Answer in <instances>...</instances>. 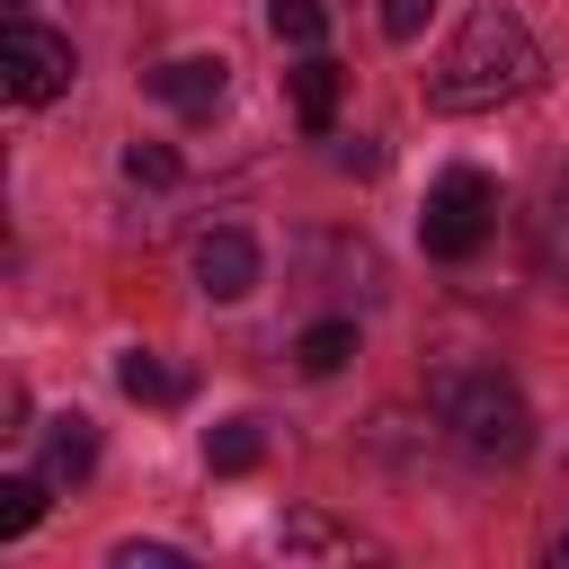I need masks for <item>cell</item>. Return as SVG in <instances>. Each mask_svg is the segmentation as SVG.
<instances>
[{"label": "cell", "mask_w": 569, "mask_h": 569, "mask_svg": "<svg viewBox=\"0 0 569 569\" xmlns=\"http://www.w3.org/2000/svg\"><path fill=\"white\" fill-rule=\"evenodd\" d=\"M533 80H542V44H533V27H525L516 9H498V0H480V9L453 27V44L436 53L427 98H436L445 116H471V107L525 98Z\"/></svg>", "instance_id": "cell-1"}, {"label": "cell", "mask_w": 569, "mask_h": 569, "mask_svg": "<svg viewBox=\"0 0 569 569\" xmlns=\"http://www.w3.org/2000/svg\"><path fill=\"white\" fill-rule=\"evenodd\" d=\"M427 409H436V427L471 462H525L533 453V409H525V391L498 365H445V373H427Z\"/></svg>", "instance_id": "cell-2"}, {"label": "cell", "mask_w": 569, "mask_h": 569, "mask_svg": "<svg viewBox=\"0 0 569 569\" xmlns=\"http://www.w3.org/2000/svg\"><path fill=\"white\" fill-rule=\"evenodd\" d=\"M489 231H498V178L489 169H445L427 187V213H418L427 258H471V249H489Z\"/></svg>", "instance_id": "cell-3"}, {"label": "cell", "mask_w": 569, "mask_h": 569, "mask_svg": "<svg viewBox=\"0 0 569 569\" xmlns=\"http://www.w3.org/2000/svg\"><path fill=\"white\" fill-rule=\"evenodd\" d=\"M0 80H9L18 107L62 98V89H71V36H53V27H36V18H9V36H0Z\"/></svg>", "instance_id": "cell-4"}, {"label": "cell", "mask_w": 569, "mask_h": 569, "mask_svg": "<svg viewBox=\"0 0 569 569\" xmlns=\"http://www.w3.org/2000/svg\"><path fill=\"white\" fill-rule=\"evenodd\" d=\"M196 293L204 302H240V293H258V240L240 231V222H213V231H196Z\"/></svg>", "instance_id": "cell-5"}, {"label": "cell", "mask_w": 569, "mask_h": 569, "mask_svg": "<svg viewBox=\"0 0 569 569\" xmlns=\"http://www.w3.org/2000/svg\"><path fill=\"white\" fill-rule=\"evenodd\" d=\"M222 89H231V62H222V53H178V62L151 71V98L178 107V116H213Z\"/></svg>", "instance_id": "cell-6"}, {"label": "cell", "mask_w": 569, "mask_h": 569, "mask_svg": "<svg viewBox=\"0 0 569 569\" xmlns=\"http://www.w3.org/2000/svg\"><path fill=\"white\" fill-rule=\"evenodd\" d=\"M276 551H284V560H365L373 542H365L356 525H329V516H311V507H293V516L276 525Z\"/></svg>", "instance_id": "cell-7"}, {"label": "cell", "mask_w": 569, "mask_h": 569, "mask_svg": "<svg viewBox=\"0 0 569 569\" xmlns=\"http://www.w3.org/2000/svg\"><path fill=\"white\" fill-rule=\"evenodd\" d=\"M284 98H293L302 133H329V124H338V62H329V53H302V62L284 71Z\"/></svg>", "instance_id": "cell-8"}, {"label": "cell", "mask_w": 569, "mask_h": 569, "mask_svg": "<svg viewBox=\"0 0 569 569\" xmlns=\"http://www.w3.org/2000/svg\"><path fill=\"white\" fill-rule=\"evenodd\" d=\"M533 267L569 293V169L542 187V204H533Z\"/></svg>", "instance_id": "cell-9"}, {"label": "cell", "mask_w": 569, "mask_h": 569, "mask_svg": "<svg viewBox=\"0 0 569 569\" xmlns=\"http://www.w3.org/2000/svg\"><path fill=\"white\" fill-rule=\"evenodd\" d=\"M98 471V427L89 418H53V436H44V480L53 489H80Z\"/></svg>", "instance_id": "cell-10"}, {"label": "cell", "mask_w": 569, "mask_h": 569, "mask_svg": "<svg viewBox=\"0 0 569 569\" xmlns=\"http://www.w3.org/2000/svg\"><path fill=\"white\" fill-rule=\"evenodd\" d=\"M116 382H124V400H151V409H169V400L187 391V382H178L151 347H124V356H116Z\"/></svg>", "instance_id": "cell-11"}, {"label": "cell", "mask_w": 569, "mask_h": 569, "mask_svg": "<svg viewBox=\"0 0 569 569\" xmlns=\"http://www.w3.org/2000/svg\"><path fill=\"white\" fill-rule=\"evenodd\" d=\"M347 356H356V320H311V329L293 338V365H302V373H338Z\"/></svg>", "instance_id": "cell-12"}, {"label": "cell", "mask_w": 569, "mask_h": 569, "mask_svg": "<svg viewBox=\"0 0 569 569\" xmlns=\"http://www.w3.org/2000/svg\"><path fill=\"white\" fill-rule=\"evenodd\" d=\"M258 453H267L258 418H222V427L204 436V462H213V471H258Z\"/></svg>", "instance_id": "cell-13"}, {"label": "cell", "mask_w": 569, "mask_h": 569, "mask_svg": "<svg viewBox=\"0 0 569 569\" xmlns=\"http://www.w3.org/2000/svg\"><path fill=\"white\" fill-rule=\"evenodd\" d=\"M267 27H276V44H293V53H320V36H329V9H320V0H276V9H267Z\"/></svg>", "instance_id": "cell-14"}, {"label": "cell", "mask_w": 569, "mask_h": 569, "mask_svg": "<svg viewBox=\"0 0 569 569\" xmlns=\"http://www.w3.org/2000/svg\"><path fill=\"white\" fill-rule=\"evenodd\" d=\"M44 489H53V480H27V471L0 480V533H27V525L44 516Z\"/></svg>", "instance_id": "cell-15"}, {"label": "cell", "mask_w": 569, "mask_h": 569, "mask_svg": "<svg viewBox=\"0 0 569 569\" xmlns=\"http://www.w3.org/2000/svg\"><path fill=\"white\" fill-rule=\"evenodd\" d=\"M124 178L133 187H178V151L169 142H124Z\"/></svg>", "instance_id": "cell-16"}, {"label": "cell", "mask_w": 569, "mask_h": 569, "mask_svg": "<svg viewBox=\"0 0 569 569\" xmlns=\"http://www.w3.org/2000/svg\"><path fill=\"white\" fill-rule=\"evenodd\" d=\"M427 18H436V0H382V36H391V44L427 36Z\"/></svg>", "instance_id": "cell-17"}, {"label": "cell", "mask_w": 569, "mask_h": 569, "mask_svg": "<svg viewBox=\"0 0 569 569\" xmlns=\"http://www.w3.org/2000/svg\"><path fill=\"white\" fill-rule=\"evenodd\" d=\"M187 551H169V542H116V569H178Z\"/></svg>", "instance_id": "cell-18"}, {"label": "cell", "mask_w": 569, "mask_h": 569, "mask_svg": "<svg viewBox=\"0 0 569 569\" xmlns=\"http://www.w3.org/2000/svg\"><path fill=\"white\" fill-rule=\"evenodd\" d=\"M551 560H560V569H569V533H551Z\"/></svg>", "instance_id": "cell-19"}, {"label": "cell", "mask_w": 569, "mask_h": 569, "mask_svg": "<svg viewBox=\"0 0 569 569\" xmlns=\"http://www.w3.org/2000/svg\"><path fill=\"white\" fill-rule=\"evenodd\" d=\"M18 9H27V0H18Z\"/></svg>", "instance_id": "cell-20"}]
</instances>
